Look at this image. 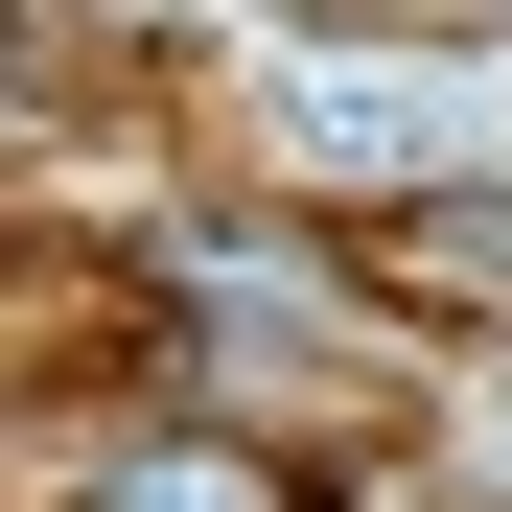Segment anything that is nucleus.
<instances>
[{"instance_id": "nucleus-2", "label": "nucleus", "mask_w": 512, "mask_h": 512, "mask_svg": "<svg viewBox=\"0 0 512 512\" xmlns=\"http://www.w3.org/2000/svg\"><path fill=\"white\" fill-rule=\"evenodd\" d=\"M94 512H303V466H280V443H117Z\"/></svg>"}, {"instance_id": "nucleus-1", "label": "nucleus", "mask_w": 512, "mask_h": 512, "mask_svg": "<svg viewBox=\"0 0 512 512\" xmlns=\"http://www.w3.org/2000/svg\"><path fill=\"white\" fill-rule=\"evenodd\" d=\"M280 140H303V163H443L466 94H443V70H396V47H326L303 94H280Z\"/></svg>"}]
</instances>
